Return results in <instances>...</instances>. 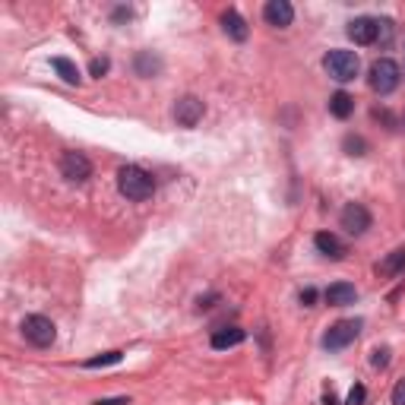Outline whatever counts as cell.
Wrapping results in <instances>:
<instances>
[{
  "label": "cell",
  "instance_id": "obj_1",
  "mask_svg": "<svg viewBox=\"0 0 405 405\" xmlns=\"http://www.w3.org/2000/svg\"><path fill=\"white\" fill-rule=\"evenodd\" d=\"M117 190H121L127 200H149L156 194V181H152L149 171H143L139 165H124L117 171Z\"/></svg>",
  "mask_w": 405,
  "mask_h": 405
},
{
  "label": "cell",
  "instance_id": "obj_2",
  "mask_svg": "<svg viewBox=\"0 0 405 405\" xmlns=\"http://www.w3.org/2000/svg\"><path fill=\"white\" fill-rule=\"evenodd\" d=\"M367 83H371V89L380 92V95L396 92V89H399V83H402L399 64L389 61V57H380V61H374V64H371V73H367Z\"/></svg>",
  "mask_w": 405,
  "mask_h": 405
},
{
  "label": "cell",
  "instance_id": "obj_3",
  "mask_svg": "<svg viewBox=\"0 0 405 405\" xmlns=\"http://www.w3.org/2000/svg\"><path fill=\"white\" fill-rule=\"evenodd\" d=\"M323 70L336 79V83H351L358 76V54L355 51H345V48H336L323 57Z\"/></svg>",
  "mask_w": 405,
  "mask_h": 405
},
{
  "label": "cell",
  "instance_id": "obj_4",
  "mask_svg": "<svg viewBox=\"0 0 405 405\" xmlns=\"http://www.w3.org/2000/svg\"><path fill=\"white\" fill-rule=\"evenodd\" d=\"M23 336L35 345V349H48V345H54L57 329H54V323H51L48 316L32 314V316H26L23 320Z\"/></svg>",
  "mask_w": 405,
  "mask_h": 405
},
{
  "label": "cell",
  "instance_id": "obj_5",
  "mask_svg": "<svg viewBox=\"0 0 405 405\" xmlns=\"http://www.w3.org/2000/svg\"><path fill=\"white\" fill-rule=\"evenodd\" d=\"M358 333H361V323L358 320H339V323H333V326L326 329V336H323V345L326 349H345V345H351L358 339Z\"/></svg>",
  "mask_w": 405,
  "mask_h": 405
},
{
  "label": "cell",
  "instance_id": "obj_6",
  "mask_svg": "<svg viewBox=\"0 0 405 405\" xmlns=\"http://www.w3.org/2000/svg\"><path fill=\"white\" fill-rule=\"evenodd\" d=\"M61 174L73 184H83L92 174V161L83 152H64L61 156Z\"/></svg>",
  "mask_w": 405,
  "mask_h": 405
},
{
  "label": "cell",
  "instance_id": "obj_7",
  "mask_svg": "<svg viewBox=\"0 0 405 405\" xmlns=\"http://www.w3.org/2000/svg\"><path fill=\"white\" fill-rule=\"evenodd\" d=\"M339 222H342V228L349 234H364L367 228H371V212H367V206H361V203H349L342 209V216H339Z\"/></svg>",
  "mask_w": 405,
  "mask_h": 405
},
{
  "label": "cell",
  "instance_id": "obj_8",
  "mask_svg": "<svg viewBox=\"0 0 405 405\" xmlns=\"http://www.w3.org/2000/svg\"><path fill=\"white\" fill-rule=\"evenodd\" d=\"M203 111H206V105L196 95H184V99H178V105H174V121H178L181 127H196Z\"/></svg>",
  "mask_w": 405,
  "mask_h": 405
},
{
  "label": "cell",
  "instance_id": "obj_9",
  "mask_svg": "<svg viewBox=\"0 0 405 405\" xmlns=\"http://www.w3.org/2000/svg\"><path fill=\"white\" fill-rule=\"evenodd\" d=\"M263 19L276 29H285V26H291V19H294V6L289 0H269V4L263 6Z\"/></svg>",
  "mask_w": 405,
  "mask_h": 405
},
{
  "label": "cell",
  "instance_id": "obj_10",
  "mask_svg": "<svg viewBox=\"0 0 405 405\" xmlns=\"http://www.w3.org/2000/svg\"><path fill=\"white\" fill-rule=\"evenodd\" d=\"M349 39L355 45H374L377 41V19L371 16H358L349 23Z\"/></svg>",
  "mask_w": 405,
  "mask_h": 405
},
{
  "label": "cell",
  "instance_id": "obj_11",
  "mask_svg": "<svg viewBox=\"0 0 405 405\" xmlns=\"http://www.w3.org/2000/svg\"><path fill=\"white\" fill-rule=\"evenodd\" d=\"M222 32H225L231 41H247L250 29H247L244 16H241L238 10H225V13H222Z\"/></svg>",
  "mask_w": 405,
  "mask_h": 405
},
{
  "label": "cell",
  "instance_id": "obj_12",
  "mask_svg": "<svg viewBox=\"0 0 405 405\" xmlns=\"http://www.w3.org/2000/svg\"><path fill=\"white\" fill-rule=\"evenodd\" d=\"M323 298H326V304H333V307H345V304H355L358 291H355V285H349V282H336L323 291Z\"/></svg>",
  "mask_w": 405,
  "mask_h": 405
},
{
  "label": "cell",
  "instance_id": "obj_13",
  "mask_svg": "<svg viewBox=\"0 0 405 405\" xmlns=\"http://www.w3.org/2000/svg\"><path fill=\"white\" fill-rule=\"evenodd\" d=\"M244 342V329L241 326H222L212 333V349L225 351V349H234V345Z\"/></svg>",
  "mask_w": 405,
  "mask_h": 405
},
{
  "label": "cell",
  "instance_id": "obj_14",
  "mask_svg": "<svg viewBox=\"0 0 405 405\" xmlns=\"http://www.w3.org/2000/svg\"><path fill=\"white\" fill-rule=\"evenodd\" d=\"M314 244H316V250H320L323 256H333V260H342V256H345V247L339 244V238H336V234H329V231L316 234Z\"/></svg>",
  "mask_w": 405,
  "mask_h": 405
},
{
  "label": "cell",
  "instance_id": "obj_15",
  "mask_svg": "<svg viewBox=\"0 0 405 405\" xmlns=\"http://www.w3.org/2000/svg\"><path fill=\"white\" fill-rule=\"evenodd\" d=\"M134 70H136V76H156L161 70V61L152 54V51H139L136 61H134Z\"/></svg>",
  "mask_w": 405,
  "mask_h": 405
},
{
  "label": "cell",
  "instance_id": "obj_16",
  "mask_svg": "<svg viewBox=\"0 0 405 405\" xmlns=\"http://www.w3.org/2000/svg\"><path fill=\"white\" fill-rule=\"evenodd\" d=\"M351 111H355V99H351L349 92H336L333 99H329V114L339 117V121H345Z\"/></svg>",
  "mask_w": 405,
  "mask_h": 405
},
{
  "label": "cell",
  "instance_id": "obj_17",
  "mask_svg": "<svg viewBox=\"0 0 405 405\" xmlns=\"http://www.w3.org/2000/svg\"><path fill=\"white\" fill-rule=\"evenodd\" d=\"M377 272L380 276H399V272H405V247H396L393 254L377 266Z\"/></svg>",
  "mask_w": 405,
  "mask_h": 405
},
{
  "label": "cell",
  "instance_id": "obj_18",
  "mask_svg": "<svg viewBox=\"0 0 405 405\" xmlns=\"http://www.w3.org/2000/svg\"><path fill=\"white\" fill-rule=\"evenodd\" d=\"M51 67L61 73L64 83H70V86H76V83H79V67H76L73 61H67V57H54V61H51Z\"/></svg>",
  "mask_w": 405,
  "mask_h": 405
},
{
  "label": "cell",
  "instance_id": "obj_19",
  "mask_svg": "<svg viewBox=\"0 0 405 405\" xmlns=\"http://www.w3.org/2000/svg\"><path fill=\"white\" fill-rule=\"evenodd\" d=\"M121 351H105V355H99V358H89V361H83V367H105V364H121Z\"/></svg>",
  "mask_w": 405,
  "mask_h": 405
},
{
  "label": "cell",
  "instance_id": "obj_20",
  "mask_svg": "<svg viewBox=\"0 0 405 405\" xmlns=\"http://www.w3.org/2000/svg\"><path fill=\"white\" fill-rule=\"evenodd\" d=\"M345 152H349V156H364V152H367V143H364V139H361V136H345Z\"/></svg>",
  "mask_w": 405,
  "mask_h": 405
},
{
  "label": "cell",
  "instance_id": "obj_21",
  "mask_svg": "<svg viewBox=\"0 0 405 405\" xmlns=\"http://www.w3.org/2000/svg\"><path fill=\"white\" fill-rule=\"evenodd\" d=\"M364 399H367L364 383H355V386L349 389V399H345V405H364Z\"/></svg>",
  "mask_w": 405,
  "mask_h": 405
},
{
  "label": "cell",
  "instance_id": "obj_22",
  "mask_svg": "<svg viewBox=\"0 0 405 405\" xmlns=\"http://www.w3.org/2000/svg\"><path fill=\"white\" fill-rule=\"evenodd\" d=\"M108 67H111V61H108V57H95V61L89 64V73H92L95 79H101L108 73Z\"/></svg>",
  "mask_w": 405,
  "mask_h": 405
},
{
  "label": "cell",
  "instance_id": "obj_23",
  "mask_svg": "<svg viewBox=\"0 0 405 405\" xmlns=\"http://www.w3.org/2000/svg\"><path fill=\"white\" fill-rule=\"evenodd\" d=\"M371 364L374 367H386L389 364V351L386 349H377V351H374V358H371Z\"/></svg>",
  "mask_w": 405,
  "mask_h": 405
},
{
  "label": "cell",
  "instance_id": "obj_24",
  "mask_svg": "<svg viewBox=\"0 0 405 405\" xmlns=\"http://www.w3.org/2000/svg\"><path fill=\"white\" fill-rule=\"evenodd\" d=\"M393 405H405V380H399L393 386Z\"/></svg>",
  "mask_w": 405,
  "mask_h": 405
},
{
  "label": "cell",
  "instance_id": "obj_25",
  "mask_svg": "<svg viewBox=\"0 0 405 405\" xmlns=\"http://www.w3.org/2000/svg\"><path fill=\"white\" fill-rule=\"evenodd\" d=\"M314 301H316V291H314V289H304V291H301V304H304V307H311Z\"/></svg>",
  "mask_w": 405,
  "mask_h": 405
},
{
  "label": "cell",
  "instance_id": "obj_26",
  "mask_svg": "<svg viewBox=\"0 0 405 405\" xmlns=\"http://www.w3.org/2000/svg\"><path fill=\"white\" fill-rule=\"evenodd\" d=\"M95 405H130L127 396H117V399H99Z\"/></svg>",
  "mask_w": 405,
  "mask_h": 405
}]
</instances>
